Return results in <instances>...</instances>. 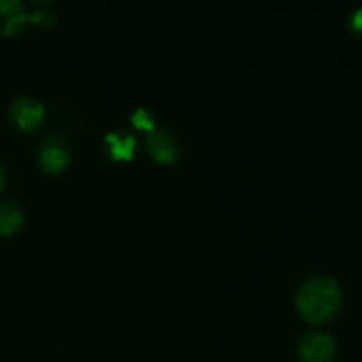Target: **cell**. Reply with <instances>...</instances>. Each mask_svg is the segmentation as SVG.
<instances>
[{
    "instance_id": "12",
    "label": "cell",
    "mask_w": 362,
    "mask_h": 362,
    "mask_svg": "<svg viewBox=\"0 0 362 362\" xmlns=\"http://www.w3.org/2000/svg\"><path fill=\"white\" fill-rule=\"evenodd\" d=\"M4 184H6V170H4L2 163H0V189L4 187Z\"/></svg>"
},
{
    "instance_id": "11",
    "label": "cell",
    "mask_w": 362,
    "mask_h": 362,
    "mask_svg": "<svg viewBox=\"0 0 362 362\" xmlns=\"http://www.w3.org/2000/svg\"><path fill=\"white\" fill-rule=\"evenodd\" d=\"M350 23H352V27L356 28V30L362 32V9L356 11V13L352 14V20H350Z\"/></svg>"
},
{
    "instance_id": "4",
    "label": "cell",
    "mask_w": 362,
    "mask_h": 362,
    "mask_svg": "<svg viewBox=\"0 0 362 362\" xmlns=\"http://www.w3.org/2000/svg\"><path fill=\"white\" fill-rule=\"evenodd\" d=\"M71 159L69 144L62 136H49L39 148V161L46 172L59 173L67 166Z\"/></svg>"
},
{
    "instance_id": "3",
    "label": "cell",
    "mask_w": 362,
    "mask_h": 362,
    "mask_svg": "<svg viewBox=\"0 0 362 362\" xmlns=\"http://www.w3.org/2000/svg\"><path fill=\"white\" fill-rule=\"evenodd\" d=\"M9 117L20 129L34 131L45 119V106L32 98H16L11 103Z\"/></svg>"
},
{
    "instance_id": "2",
    "label": "cell",
    "mask_w": 362,
    "mask_h": 362,
    "mask_svg": "<svg viewBox=\"0 0 362 362\" xmlns=\"http://www.w3.org/2000/svg\"><path fill=\"white\" fill-rule=\"evenodd\" d=\"M297 354L303 362H331L336 354V343L325 332H308L300 338Z\"/></svg>"
},
{
    "instance_id": "7",
    "label": "cell",
    "mask_w": 362,
    "mask_h": 362,
    "mask_svg": "<svg viewBox=\"0 0 362 362\" xmlns=\"http://www.w3.org/2000/svg\"><path fill=\"white\" fill-rule=\"evenodd\" d=\"M106 151L117 161H129L136 148V138L127 131H112L105 136Z\"/></svg>"
},
{
    "instance_id": "6",
    "label": "cell",
    "mask_w": 362,
    "mask_h": 362,
    "mask_svg": "<svg viewBox=\"0 0 362 362\" xmlns=\"http://www.w3.org/2000/svg\"><path fill=\"white\" fill-rule=\"evenodd\" d=\"M28 21V13L20 0H0V34H16Z\"/></svg>"
},
{
    "instance_id": "5",
    "label": "cell",
    "mask_w": 362,
    "mask_h": 362,
    "mask_svg": "<svg viewBox=\"0 0 362 362\" xmlns=\"http://www.w3.org/2000/svg\"><path fill=\"white\" fill-rule=\"evenodd\" d=\"M147 147L152 158L161 163H172L179 158V144L168 131L154 129L148 133Z\"/></svg>"
},
{
    "instance_id": "10",
    "label": "cell",
    "mask_w": 362,
    "mask_h": 362,
    "mask_svg": "<svg viewBox=\"0 0 362 362\" xmlns=\"http://www.w3.org/2000/svg\"><path fill=\"white\" fill-rule=\"evenodd\" d=\"M28 21L35 23L37 27L46 28V27H49V25L55 23V14L48 9H35L28 14Z\"/></svg>"
},
{
    "instance_id": "8",
    "label": "cell",
    "mask_w": 362,
    "mask_h": 362,
    "mask_svg": "<svg viewBox=\"0 0 362 362\" xmlns=\"http://www.w3.org/2000/svg\"><path fill=\"white\" fill-rule=\"evenodd\" d=\"M21 223H23V211L20 205L11 200L0 202V233L11 235L20 230Z\"/></svg>"
},
{
    "instance_id": "1",
    "label": "cell",
    "mask_w": 362,
    "mask_h": 362,
    "mask_svg": "<svg viewBox=\"0 0 362 362\" xmlns=\"http://www.w3.org/2000/svg\"><path fill=\"white\" fill-rule=\"evenodd\" d=\"M297 306L308 322L320 324L338 313L341 306V292L338 283L327 276H315L300 286Z\"/></svg>"
},
{
    "instance_id": "9",
    "label": "cell",
    "mask_w": 362,
    "mask_h": 362,
    "mask_svg": "<svg viewBox=\"0 0 362 362\" xmlns=\"http://www.w3.org/2000/svg\"><path fill=\"white\" fill-rule=\"evenodd\" d=\"M131 122H133L136 127H140V129L148 131V133H152V131L156 129L154 117H152L151 112L145 108L134 110V113L131 115Z\"/></svg>"
}]
</instances>
